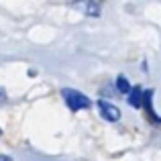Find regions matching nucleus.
Here are the masks:
<instances>
[{"label": "nucleus", "mask_w": 161, "mask_h": 161, "mask_svg": "<svg viewBox=\"0 0 161 161\" xmlns=\"http://www.w3.org/2000/svg\"><path fill=\"white\" fill-rule=\"evenodd\" d=\"M0 161H10V157H6V155H0Z\"/></svg>", "instance_id": "423d86ee"}, {"label": "nucleus", "mask_w": 161, "mask_h": 161, "mask_svg": "<svg viewBox=\"0 0 161 161\" xmlns=\"http://www.w3.org/2000/svg\"><path fill=\"white\" fill-rule=\"evenodd\" d=\"M118 92H120V94H130V90H133V88L129 86V84H126V80L125 78H118Z\"/></svg>", "instance_id": "39448f33"}, {"label": "nucleus", "mask_w": 161, "mask_h": 161, "mask_svg": "<svg viewBox=\"0 0 161 161\" xmlns=\"http://www.w3.org/2000/svg\"><path fill=\"white\" fill-rule=\"evenodd\" d=\"M61 94H63L65 104L71 110H82V108H88V106H90V98H88V96H84L82 92L74 90V88H65Z\"/></svg>", "instance_id": "f257e3e1"}, {"label": "nucleus", "mask_w": 161, "mask_h": 161, "mask_svg": "<svg viewBox=\"0 0 161 161\" xmlns=\"http://www.w3.org/2000/svg\"><path fill=\"white\" fill-rule=\"evenodd\" d=\"M143 100H145V92H143L139 86H135L133 90H130V94H129V102H130V106H133V108H141Z\"/></svg>", "instance_id": "20e7f679"}, {"label": "nucleus", "mask_w": 161, "mask_h": 161, "mask_svg": "<svg viewBox=\"0 0 161 161\" xmlns=\"http://www.w3.org/2000/svg\"><path fill=\"white\" fill-rule=\"evenodd\" d=\"M69 4L88 16H100V0H71Z\"/></svg>", "instance_id": "f03ea898"}, {"label": "nucleus", "mask_w": 161, "mask_h": 161, "mask_svg": "<svg viewBox=\"0 0 161 161\" xmlns=\"http://www.w3.org/2000/svg\"><path fill=\"white\" fill-rule=\"evenodd\" d=\"M98 110H100V114H102L106 120H110V122H116L118 118H120V110L114 106V104L106 102V100H100L98 102Z\"/></svg>", "instance_id": "7ed1b4c3"}]
</instances>
